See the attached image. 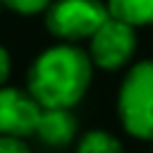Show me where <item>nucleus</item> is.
I'll list each match as a JSON object with an SVG mask.
<instances>
[{
  "label": "nucleus",
  "mask_w": 153,
  "mask_h": 153,
  "mask_svg": "<svg viewBox=\"0 0 153 153\" xmlns=\"http://www.w3.org/2000/svg\"><path fill=\"white\" fill-rule=\"evenodd\" d=\"M93 62L72 43L43 50L29 67L26 91L41 108H74L88 91Z\"/></svg>",
  "instance_id": "1"
},
{
  "label": "nucleus",
  "mask_w": 153,
  "mask_h": 153,
  "mask_svg": "<svg viewBox=\"0 0 153 153\" xmlns=\"http://www.w3.org/2000/svg\"><path fill=\"white\" fill-rule=\"evenodd\" d=\"M117 115L129 136L153 141V60H141L124 74L117 93Z\"/></svg>",
  "instance_id": "2"
},
{
  "label": "nucleus",
  "mask_w": 153,
  "mask_h": 153,
  "mask_svg": "<svg viewBox=\"0 0 153 153\" xmlns=\"http://www.w3.org/2000/svg\"><path fill=\"white\" fill-rule=\"evenodd\" d=\"M108 17V5L98 0H57L48 5L45 26L53 36L74 43L79 38H91Z\"/></svg>",
  "instance_id": "3"
},
{
  "label": "nucleus",
  "mask_w": 153,
  "mask_h": 153,
  "mask_svg": "<svg viewBox=\"0 0 153 153\" xmlns=\"http://www.w3.org/2000/svg\"><path fill=\"white\" fill-rule=\"evenodd\" d=\"M136 53V31L131 24L108 17L100 29L88 38V57L96 67L105 72H115L124 65Z\"/></svg>",
  "instance_id": "4"
},
{
  "label": "nucleus",
  "mask_w": 153,
  "mask_h": 153,
  "mask_svg": "<svg viewBox=\"0 0 153 153\" xmlns=\"http://www.w3.org/2000/svg\"><path fill=\"white\" fill-rule=\"evenodd\" d=\"M43 108L29 91L0 86V134L29 139L36 134Z\"/></svg>",
  "instance_id": "5"
},
{
  "label": "nucleus",
  "mask_w": 153,
  "mask_h": 153,
  "mask_svg": "<svg viewBox=\"0 0 153 153\" xmlns=\"http://www.w3.org/2000/svg\"><path fill=\"white\" fill-rule=\"evenodd\" d=\"M76 129H79V122L72 108H43L33 136H38L50 148H65L74 141Z\"/></svg>",
  "instance_id": "6"
},
{
  "label": "nucleus",
  "mask_w": 153,
  "mask_h": 153,
  "mask_svg": "<svg viewBox=\"0 0 153 153\" xmlns=\"http://www.w3.org/2000/svg\"><path fill=\"white\" fill-rule=\"evenodd\" d=\"M108 12L134 29L153 24V0H108Z\"/></svg>",
  "instance_id": "7"
},
{
  "label": "nucleus",
  "mask_w": 153,
  "mask_h": 153,
  "mask_svg": "<svg viewBox=\"0 0 153 153\" xmlns=\"http://www.w3.org/2000/svg\"><path fill=\"white\" fill-rule=\"evenodd\" d=\"M76 153H124V146L115 134L105 129H91L79 136Z\"/></svg>",
  "instance_id": "8"
},
{
  "label": "nucleus",
  "mask_w": 153,
  "mask_h": 153,
  "mask_svg": "<svg viewBox=\"0 0 153 153\" xmlns=\"http://www.w3.org/2000/svg\"><path fill=\"white\" fill-rule=\"evenodd\" d=\"M0 2L19 14H36L50 5V0H0Z\"/></svg>",
  "instance_id": "9"
},
{
  "label": "nucleus",
  "mask_w": 153,
  "mask_h": 153,
  "mask_svg": "<svg viewBox=\"0 0 153 153\" xmlns=\"http://www.w3.org/2000/svg\"><path fill=\"white\" fill-rule=\"evenodd\" d=\"M0 153H33L26 139L19 136H2L0 134Z\"/></svg>",
  "instance_id": "10"
},
{
  "label": "nucleus",
  "mask_w": 153,
  "mask_h": 153,
  "mask_svg": "<svg viewBox=\"0 0 153 153\" xmlns=\"http://www.w3.org/2000/svg\"><path fill=\"white\" fill-rule=\"evenodd\" d=\"M7 76H10V55H7V50L0 45V86H5Z\"/></svg>",
  "instance_id": "11"
},
{
  "label": "nucleus",
  "mask_w": 153,
  "mask_h": 153,
  "mask_svg": "<svg viewBox=\"0 0 153 153\" xmlns=\"http://www.w3.org/2000/svg\"><path fill=\"white\" fill-rule=\"evenodd\" d=\"M0 5H2V2H0Z\"/></svg>",
  "instance_id": "12"
}]
</instances>
